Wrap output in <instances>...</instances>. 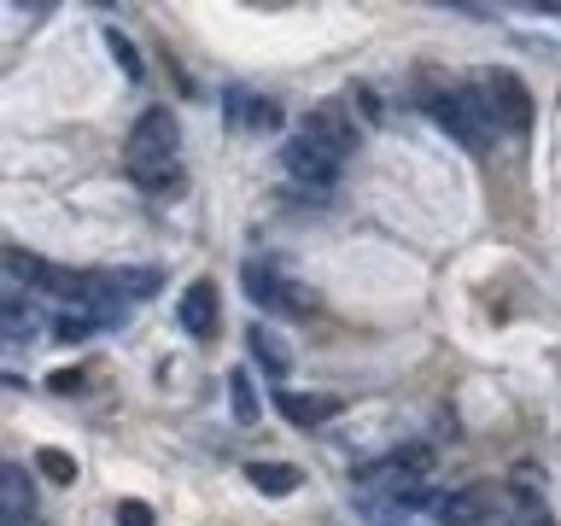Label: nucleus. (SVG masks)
<instances>
[{"instance_id":"nucleus-1","label":"nucleus","mask_w":561,"mask_h":526,"mask_svg":"<svg viewBox=\"0 0 561 526\" xmlns=\"http://www.w3.org/2000/svg\"><path fill=\"white\" fill-rule=\"evenodd\" d=\"M427 112L445 123V129L462 140L468 152H491V140H497V117H491V105L480 94V82H456V88H427Z\"/></svg>"},{"instance_id":"nucleus-2","label":"nucleus","mask_w":561,"mask_h":526,"mask_svg":"<svg viewBox=\"0 0 561 526\" xmlns=\"http://www.w3.org/2000/svg\"><path fill=\"white\" fill-rule=\"evenodd\" d=\"M427 473H433V445H398V450H386L380 462H368L357 473V485L398 503V498H410V491H421Z\"/></svg>"},{"instance_id":"nucleus-3","label":"nucleus","mask_w":561,"mask_h":526,"mask_svg":"<svg viewBox=\"0 0 561 526\" xmlns=\"http://www.w3.org/2000/svg\"><path fill=\"white\" fill-rule=\"evenodd\" d=\"M240 281H245V293L257 298L263 310H287V316H316V293L305 287V281H287L280 270H270L263 258H252L240 270Z\"/></svg>"},{"instance_id":"nucleus-4","label":"nucleus","mask_w":561,"mask_h":526,"mask_svg":"<svg viewBox=\"0 0 561 526\" xmlns=\"http://www.w3.org/2000/svg\"><path fill=\"white\" fill-rule=\"evenodd\" d=\"M280 175H287L293 187H310V193H328L333 182H340V158L333 152H322L316 140H305V135H287L280 140Z\"/></svg>"},{"instance_id":"nucleus-5","label":"nucleus","mask_w":561,"mask_h":526,"mask_svg":"<svg viewBox=\"0 0 561 526\" xmlns=\"http://www.w3.org/2000/svg\"><path fill=\"white\" fill-rule=\"evenodd\" d=\"M480 94L491 105V117H497V129H526L533 123V88H526L515 70H485L480 77Z\"/></svg>"},{"instance_id":"nucleus-6","label":"nucleus","mask_w":561,"mask_h":526,"mask_svg":"<svg viewBox=\"0 0 561 526\" xmlns=\"http://www.w3.org/2000/svg\"><path fill=\"white\" fill-rule=\"evenodd\" d=\"M298 135H305V140H316V147H322V152H333V158H351V152H357V123H351V112H345V105H316V112H305V117H298Z\"/></svg>"},{"instance_id":"nucleus-7","label":"nucleus","mask_w":561,"mask_h":526,"mask_svg":"<svg viewBox=\"0 0 561 526\" xmlns=\"http://www.w3.org/2000/svg\"><path fill=\"white\" fill-rule=\"evenodd\" d=\"M175 140H182L175 112L170 105H147L129 129V158H175Z\"/></svg>"},{"instance_id":"nucleus-8","label":"nucleus","mask_w":561,"mask_h":526,"mask_svg":"<svg viewBox=\"0 0 561 526\" xmlns=\"http://www.w3.org/2000/svg\"><path fill=\"white\" fill-rule=\"evenodd\" d=\"M0 521H35V485L18 462H0Z\"/></svg>"},{"instance_id":"nucleus-9","label":"nucleus","mask_w":561,"mask_h":526,"mask_svg":"<svg viewBox=\"0 0 561 526\" xmlns=\"http://www.w3.org/2000/svg\"><path fill=\"white\" fill-rule=\"evenodd\" d=\"M0 328H7V340H30V333H42L47 328V305H35L30 293H7V305H0Z\"/></svg>"},{"instance_id":"nucleus-10","label":"nucleus","mask_w":561,"mask_h":526,"mask_svg":"<svg viewBox=\"0 0 561 526\" xmlns=\"http://www.w3.org/2000/svg\"><path fill=\"white\" fill-rule=\"evenodd\" d=\"M228 123L234 129H280V105L263 94H245V88H228Z\"/></svg>"},{"instance_id":"nucleus-11","label":"nucleus","mask_w":561,"mask_h":526,"mask_svg":"<svg viewBox=\"0 0 561 526\" xmlns=\"http://www.w3.org/2000/svg\"><path fill=\"white\" fill-rule=\"evenodd\" d=\"M182 328L193 333V340H210V333H217V287H210V281H193V287H187Z\"/></svg>"},{"instance_id":"nucleus-12","label":"nucleus","mask_w":561,"mask_h":526,"mask_svg":"<svg viewBox=\"0 0 561 526\" xmlns=\"http://www.w3.org/2000/svg\"><path fill=\"white\" fill-rule=\"evenodd\" d=\"M129 182L140 193H175L182 187V158H129Z\"/></svg>"},{"instance_id":"nucleus-13","label":"nucleus","mask_w":561,"mask_h":526,"mask_svg":"<svg viewBox=\"0 0 561 526\" xmlns=\"http://www.w3.org/2000/svg\"><path fill=\"white\" fill-rule=\"evenodd\" d=\"M100 293L117 298V305L147 298V293H158V270H105V275H100Z\"/></svg>"},{"instance_id":"nucleus-14","label":"nucleus","mask_w":561,"mask_h":526,"mask_svg":"<svg viewBox=\"0 0 561 526\" xmlns=\"http://www.w3.org/2000/svg\"><path fill=\"white\" fill-rule=\"evenodd\" d=\"M245 480H252L263 498H287V491L305 485V473H298L293 462H245Z\"/></svg>"},{"instance_id":"nucleus-15","label":"nucleus","mask_w":561,"mask_h":526,"mask_svg":"<svg viewBox=\"0 0 561 526\" xmlns=\"http://www.w3.org/2000/svg\"><path fill=\"white\" fill-rule=\"evenodd\" d=\"M275 410L293 421V427H316V421L333 415V398H316V392H275Z\"/></svg>"},{"instance_id":"nucleus-16","label":"nucleus","mask_w":561,"mask_h":526,"mask_svg":"<svg viewBox=\"0 0 561 526\" xmlns=\"http://www.w3.org/2000/svg\"><path fill=\"white\" fill-rule=\"evenodd\" d=\"M245 345H252V351H257V363H263V368H270V375H275V380H280V375H287V368H293V351H287V345H280V340H275V333H270V328H263V322H257V328H245Z\"/></svg>"},{"instance_id":"nucleus-17","label":"nucleus","mask_w":561,"mask_h":526,"mask_svg":"<svg viewBox=\"0 0 561 526\" xmlns=\"http://www.w3.org/2000/svg\"><path fill=\"white\" fill-rule=\"evenodd\" d=\"M228 410H234L240 427H252V421H257V392H252V375H245V368L228 375Z\"/></svg>"},{"instance_id":"nucleus-18","label":"nucleus","mask_w":561,"mask_h":526,"mask_svg":"<svg viewBox=\"0 0 561 526\" xmlns=\"http://www.w3.org/2000/svg\"><path fill=\"white\" fill-rule=\"evenodd\" d=\"M105 53H112V59L123 65V77H147V65H140V53H135V42H129V35H123V30H105Z\"/></svg>"},{"instance_id":"nucleus-19","label":"nucleus","mask_w":561,"mask_h":526,"mask_svg":"<svg viewBox=\"0 0 561 526\" xmlns=\"http://www.w3.org/2000/svg\"><path fill=\"white\" fill-rule=\"evenodd\" d=\"M42 473L53 485H70V480H77V462H70L65 450H42Z\"/></svg>"},{"instance_id":"nucleus-20","label":"nucleus","mask_w":561,"mask_h":526,"mask_svg":"<svg viewBox=\"0 0 561 526\" xmlns=\"http://www.w3.org/2000/svg\"><path fill=\"white\" fill-rule=\"evenodd\" d=\"M117 526H152V508H147V503H135V498H129V503H117Z\"/></svg>"},{"instance_id":"nucleus-21","label":"nucleus","mask_w":561,"mask_h":526,"mask_svg":"<svg viewBox=\"0 0 561 526\" xmlns=\"http://www.w3.org/2000/svg\"><path fill=\"white\" fill-rule=\"evenodd\" d=\"M77 386H82V375H77V368H65V375H53V392H77Z\"/></svg>"},{"instance_id":"nucleus-22","label":"nucleus","mask_w":561,"mask_h":526,"mask_svg":"<svg viewBox=\"0 0 561 526\" xmlns=\"http://www.w3.org/2000/svg\"><path fill=\"white\" fill-rule=\"evenodd\" d=\"M0 526H47V521H0Z\"/></svg>"}]
</instances>
